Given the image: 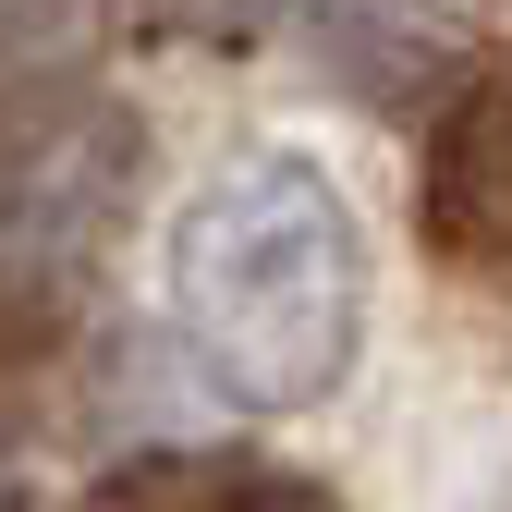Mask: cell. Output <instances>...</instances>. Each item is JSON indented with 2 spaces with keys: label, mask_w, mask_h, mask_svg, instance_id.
<instances>
[{
  "label": "cell",
  "mask_w": 512,
  "mask_h": 512,
  "mask_svg": "<svg viewBox=\"0 0 512 512\" xmlns=\"http://www.w3.org/2000/svg\"><path fill=\"white\" fill-rule=\"evenodd\" d=\"M171 330L244 415L330 403L366 354V220L317 159L256 147L171 220Z\"/></svg>",
  "instance_id": "6da1fadb"
},
{
  "label": "cell",
  "mask_w": 512,
  "mask_h": 512,
  "mask_svg": "<svg viewBox=\"0 0 512 512\" xmlns=\"http://www.w3.org/2000/svg\"><path fill=\"white\" fill-rule=\"evenodd\" d=\"M196 512H342L317 476H244V488H220V500H196Z\"/></svg>",
  "instance_id": "3957f363"
},
{
  "label": "cell",
  "mask_w": 512,
  "mask_h": 512,
  "mask_svg": "<svg viewBox=\"0 0 512 512\" xmlns=\"http://www.w3.org/2000/svg\"><path fill=\"white\" fill-rule=\"evenodd\" d=\"M427 244L452 269H512V86H464L427 135Z\"/></svg>",
  "instance_id": "7a4b0ae2"
}]
</instances>
